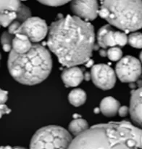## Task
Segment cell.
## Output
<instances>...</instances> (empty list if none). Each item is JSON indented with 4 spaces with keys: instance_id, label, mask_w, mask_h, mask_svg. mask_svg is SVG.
<instances>
[{
    "instance_id": "3957f363",
    "label": "cell",
    "mask_w": 142,
    "mask_h": 149,
    "mask_svg": "<svg viewBox=\"0 0 142 149\" xmlns=\"http://www.w3.org/2000/svg\"><path fill=\"white\" fill-rule=\"evenodd\" d=\"M7 65L10 74L16 81L26 85H35L49 77L52 60L46 47L35 43L25 53H17L12 49Z\"/></svg>"
},
{
    "instance_id": "f1b7e54d",
    "label": "cell",
    "mask_w": 142,
    "mask_h": 149,
    "mask_svg": "<svg viewBox=\"0 0 142 149\" xmlns=\"http://www.w3.org/2000/svg\"><path fill=\"white\" fill-rule=\"evenodd\" d=\"M90 79H91V74H89L88 72H86L85 74H84V79L85 81H88Z\"/></svg>"
},
{
    "instance_id": "44dd1931",
    "label": "cell",
    "mask_w": 142,
    "mask_h": 149,
    "mask_svg": "<svg viewBox=\"0 0 142 149\" xmlns=\"http://www.w3.org/2000/svg\"><path fill=\"white\" fill-rule=\"evenodd\" d=\"M107 56L109 59L112 61H120L123 56V52L120 47H113L107 50Z\"/></svg>"
},
{
    "instance_id": "1f68e13d",
    "label": "cell",
    "mask_w": 142,
    "mask_h": 149,
    "mask_svg": "<svg viewBox=\"0 0 142 149\" xmlns=\"http://www.w3.org/2000/svg\"><path fill=\"white\" fill-rule=\"evenodd\" d=\"M139 58H140V61H141L140 62L142 63V52L140 53V56H139Z\"/></svg>"
},
{
    "instance_id": "30bf717a",
    "label": "cell",
    "mask_w": 142,
    "mask_h": 149,
    "mask_svg": "<svg viewBox=\"0 0 142 149\" xmlns=\"http://www.w3.org/2000/svg\"><path fill=\"white\" fill-rule=\"evenodd\" d=\"M20 0H0V26L7 27L17 18Z\"/></svg>"
},
{
    "instance_id": "836d02e7",
    "label": "cell",
    "mask_w": 142,
    "mask_h": 149,
    "mask_svg": "<svg viewBox=\"0 0 142 149\" xmlns=\"http://www.w3.org/2000/svg\"><path fill=\"white\" fill-rule=\"evenodd\" d=\"M1 54H0V60H1Z\"/></svg>"
},
{
    "instance_id": "ac0fdd59",
    "label": "cell",
    "mask_w": 142,
    "mask_h": 149,
    "mask_svg": "<svg viewBox=\"0 0 142 149\" xmlns=\"http://www.w3.org/2000/svg\"><path fill=\"white\" fill-rule=\"evenodd\" d=\"M14 35L10 33L8 31H4L1 36V44L2 45V49L4 52H9L12 50V40Z\"/></svg>"
},
{
    "instance_id": "4316f807",
    "label": "cell",
    "mask_w": 142,
    "mask_h": 149,
    "mask_svg": "<svg viewBox=\"0 0 142 149\" xmlns=\"http://www.w3.org/2000/svg\"><path fill=\"white\" fill-rule=\"evenodd\" d=\"M11 111L10 109L5 104H0V119L4 114H7Z\"/></svg>"
},
{
    "instance_id": "4dcf8cb0",
    "label": "cell",
    "mask_w": 142,
    "mask_h": 149,
    "mask_svg": "<svg viewBox=\"0 0 142 149\" xmlns=\"http://www.w3.org/2000/svg\"><path fill=\"white\" fill-rule=\"evenodd\" d=\"M12 149H26V148H23V147H18V146H17V147H14V148H13Z\"/></svg>"
},
{
    "instance_id": "d6a6232c",
    "label": "cell",
    "mask_w": 142,
    "mask_h": 149,
    "mask_svg": "<svg viewBox=\"0 0 142 149\" xmlns=\"http://www.w3.org/2000/svg\"><path fill=\"white\" fill-rule=\"evenodd\" d=\"M20 1H27V0H20Z\"/></svg>"
},
{
    "instance_id": "6da1fadb",
    "label": "cell",
    "mask_w": 142,
    "mask_h": 149,
    "mask_svg": "<svg viewBox=\"0 0 142 149\" xmlns=\"http://www.w3.org/2000/svg\"><path fill=\"white\" fill-rule=\"evenodd\" d=\"M94 26L77 17L68 15L51 24L47 44L59 62L66 67L89 61L95 49Z\"/></svg>"
},
{
    "instance_id": "d4e9b609",
    "label": "cell",
    "mask_w": 142,
    "mask_h": 149,
    "mask_svg": "<svg viewBox=\"0 0 142 149\" xmlns=\"http://www.w3.org/2000/svg\"><path fill=\"white\" fill-rule=\"evenodd\" d=\"M8 99V93L0 89V104H4Z\"/></svg>"
},
{
    "instance_id": "9c48e42d",
    "label": "cell",
    "mask_w": 142,
    "mask_h": 149,
    "mask_svg": "<svg viewBox=\"0 0 142 149\" xmlns=\"http://www.w3.org/2000/svg\"><path fill=\"white\" fill-rule=\"evenodd\" d=\"M70 8L75 16L85 20H94L99 11L97 0H72Z\"/></svg>"
},
{
    "instance_id": "ba28073f",
    "label": "cell",
    "mask_w": 142,
    "mask_h": 149,
    "mask_svg": "<svg viewBox=\"0 0 142 149\" xmlns=\"http://www.w3.org/2000/svg\"><path fill=\"white\" fill-rule=\"evenodd\" d=\"M90 74L93 83L98 88L110 90L115 84L116 74L108 65L101 63L93 65Z\"/></svg>"
},
{
    "instance_id": "e0dca14e",
    "label": "cell",
    "mask_w": 142,
    "mask_h": 149,
    "mask_svg": "<svg viewBox=\"0 0 142 149\" xmlns=\"http://www.w3.org/2000/svg\"><path fill=\"white\" fill-rule=\"evenodd\" d=\"M88 124L85 119H75L72 120L69 125L70 132L75 137L81 135L88 129Z\"/></svg>"
},
{
    "instance_id": "7c38bea8",
    "label": "cell",
    "mask_w": 142,
    "mask_h": 149,
    "mask_svg": "<svg viewBox=\"0 0 142 149\" xmlns=\"http://www.w3.org/2000/svg\"><path fill=\"white\" fill-rule=\"evenodd\" d=\"M61 77L67 87H77L84 79V74L78 67L71 66L62 71Z\"/></svg>"
},
{
    "instance_id": "ffe728a7",
    "label": "cell",
    "mask_w": 142,
    "mask_h": 149,
    "mask_svg": "<svg viewBox=\"0 0 142 149\" xmlns=\"http://www.w3.org/2000/svg\"><path fill=\"white\" fill-rule=\"evenodd\" d=\"M31 13H30V9L28 7L25 6L24 4H21L20 6L18 11L17 12V18L16 20L20 22H24L25 20H27L28 18L30 17Z\"/></svg>"
},
{
    "instance_id": "83f0119b",
    "label": "cell",
    "mask_w": 142,
    "mask_h": 149,
    "mask_svg": "<svg viewBox=\"0 0 142 149\" xmlns=\"http://www.w3.org/2000/svg\"><path fill=\"white\" fill-rule=\"evenodd\" d=\"M99 55L102 57L107 56V51L106 50V49H102L99 51Z\"/></svg>"
},
{
    "instance_id": "f546056e",
    "label": "cell",
    "mask_w": 142,
    "mask_h": 149,
    "mask_svg": "<svg viewBox=\"0 0 142 149\" xmlns=\"http://www.w3.org/2000/svg\"><path fill=\"white\" fill-rule=\"evenodd\" d=\"M13 148H12L11 146H2V149H12Z\"/></svg>"
},
{
    "instance_id": "8992f818",
    "label": "cell",
    "mask_w": 142,
    "mask_h": 149,
    "mask_svg": "<svg viewBox=\"0 0 142 149\" xmlns=\"http://www.w3.org/2000/svg\"><path fill=\"white\" fill-rule=\"evenodd\" d=\"M142 73L140 61L133 56L122 58L116 65L115 74L122 82H134L140 77Z\"/></svg>"
},
{
    "instance_id": "5bb4252c",
    "label": "cell",
    "mask_w": 142,
    "mask_h": 149,
    "mask_svg": "<svg viewBox=\"0 0 142 149\" xmlns=\"http://www.w3.org/2000/svg\"><path fill=\"white\" fill-rule=\"evenodd\" d=\"M120 105L113 97H106L100 103V111L105 116L111 117L115 116L118 112Z\"/></svg>"
},
{
    "instance_id": "603a6c76",
    "label": "cell",
    "mask_w": 142,
    "mask_h": 149,
    "mask_svg": "<svg viewBox=\"0 0 142 149\" xmlns=\"http://www.w3.org/2000/svg\"><path fill=\"white\" fill-rule=\"evenodd\" d=\"M41 4H45L47 6H52V7H58L62 6L66 3L69 2L71 0H37Z\"/></svg>"
},
{
    "instance_id": "277c9868",
    "label": "cell",
    "mask_w": 142,
    "mask_h": 149,
    "mask_svg": "<svg viewBox=\"0 0 142 149\" xmlns=\"http://www.w3.org/2000/svg\"><path fill=\"white\" fill-rule=\"evenodd\" d=\"M100 17L125 32L142 28V0H101Z\"/></svg>"
},
{
    "instance_id": "2e32d148",
    "label": "cell",
    "mask_w": 142,
    "mask_h": 149,
    "mask_svg": "<svg viewBox=\"0 0 142 149\" xmlns=\"http://www.w3.org/2000/svg\"><path fill=\"white\" fill-rule=\"evenodd\" d=\"M68 100L71 105L78 107L85 103L86 100V93L81 89H75L70 93Z\"/></svg>"
},
{
    "instance_id": "9a60e30c",
    "label": "cell",
    "mask_w": 142,
    "mask_h": 149,
    "mask_svg": "<svg viewBox=\"0 0 142 149\" xmlns=\"http://www.w3.org/2000/svg\"><path fill=\"white\" fill-rule=\"evenodd\" d=\"M32 45V42L27 36L22 33H17L14 35L12 40V49L17 53H25L31 48Z\"/></svg>"
},
{
    "instance_id": "8fae6325",
    "label": "cell",
    "mask_w": 142,
    "mask_h": 149,
    "mask_svg": "<svg viewBox=\"0 0 142 149\" xmlns=\"http://www.w3.org/2000/svg\"><path fill=\"white\" fill-rule=\"evenodd\" d=\"M129 113L133 122L142 128V87L131 93Z\"/></svg>"
},
{
    "instance_id": "cb8c5ba5",
    "label": "cell",
    "mask_w": 142,
    "mask_h": 149,
    "mask_svg": "<svg viewBox=\"0 0 142 149\" xmlns=\"http://www.w3.org/2000/svg\"><path fill=\"white\" fill-rule=\"evenodd\" d=\"M20 24H21V23H20V22L17 21V20H14V21L9 26L8 31L10 32V33H12V34L15 35L17 30H18L19 27H20Z\"/></svg>"
},
{
    "instance_id": "4fadbf2b",
    "label": "cell",
    "mask_w": 142,
    "mask_h": 149,
    "mask_svg": "<svg viewBox=\"0 0 142 149\" xmlns=\"http://www.w3.org/2000/svg\"><path fill=\"white\" fill-rule=\"evenodd\" d=\"M97 42L98 46L102 49L107 47H113L116 45L114 39V31L110 25H105L99 30L97 33Z\"/></svg>"
},
{
    "instance_id": "5b68a950",
    "label": "cell",
    "mask_w": 142,
    "mask_h": 149,
    "mask_svg": "<svg viewBox=\"0 0 142 149\" xmlns=\"http://www.w3.org/2000/svg\"><path fill=\"white\" fill-rule=\"evenodd\" d=\"M72 141L70 132L62 127L49 125L36 132L30 149H69Z\"/></svg>"
},
{
    "instance_id": "7a4b0ae2",
    "label": "cell",
    "mask_w": 142,
    "mask_h": 149,
    "mask_svg": "<svg viewBox=\"0 0 142 149\" xmlns=\"http://www.w3.org/2000/svg\"><path fill=\"white\" fill-rule=\"evenodd\" d=\"M69 149H142V128L127 121L94 125L72 139Z\"/></svg>"
},
{
    "instance_id": "484cf974",
    "label": "cell",
    "mask_w": 142,
    "mask_h": 149,
    "mask_svg": "<svg viewBox=\"0 0 142 149\" xmlns=\"http://www.w3.org/2000/svg\"><path fill=\"white\" fill-rule=\"evenodd\" d=\"M118 114L120 115L122 117H124V116H126L128 115V113H129V108L128 106H121V107L119 108L118 109Z\"/></svg>"
},
{
    "instance_id": "d6986e66",
    "label": "cell",
    "mask_w": 142,
    "mask_h": 149,
    "mask_svg": "<svg viewBox=\"0 0 142 149\" xmlns=\"http://www.w3.org/2000/svg\"><path fill=\"white\" fill-rule=\"evenodd\" d=\"M128 43L131 47L137 49L142 48V33L135 32L128 37Z\"/></svg>"
},
{
    "instance_id": "7402d4cb",
    "label": "cell",
    "mask_w": 142,
    "mask_h": 149,
    "mask_svg": "<svg viewBox=\"0 0 142 149\" xmlns=\"http://www.w3.org/2000/svg\"><path fill=\"white\" fill-rule=\"evenodd\" d=\"M114 39L116 45L123 47L128 43V36L125 33L121 31H114Z\"/></svg>"
},
{
    "instance_id": "52a82bcc",
    "label": "cell",
    "mask_w": 142,
    "mask_h": 149,
    "mask_svg": "<svg viewBox=\"0 0 142 149\" xmlns=\"http://www.w3.org/2000/svg\"><path fill=\"white\" fill-rule=\"evenodd\" d=\"M49 29L46 23L39 17H30L20 24L17 33H22L37 43L46 37Z\"/></svg>"
}]
</instances>
